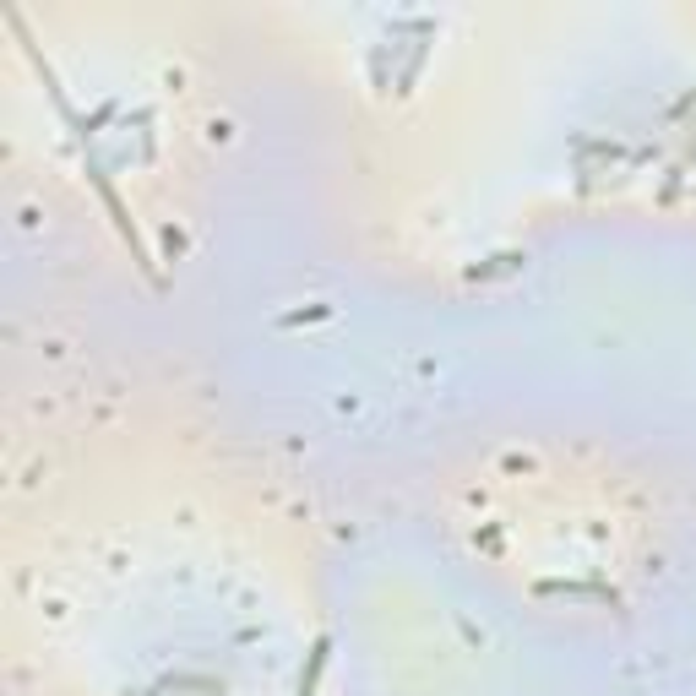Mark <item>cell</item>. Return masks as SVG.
Returning <instances> with one entry per match:
<instances>
[{
    "label": "cell",
    "mask_w": 696,
    "mask_h": 696,
    "mask_svg": "<svg viewBox=\"0 0 696 696\" xmlns=\"http://www.w3.org/2000/svg\"><path fill=\"white\" fill-rule=\"evenodd\" d=\"M87 180L98 185V196H104L109 218H115V229H120V240L131 245V261H136V267H142V278H147V283H164V278H158V261H153V251H147V245H142V234H136V223H131V213H126V202H120V191H115V185H109L104 164H93V158H87Z\"/></svg>",
    "instance_id": "obj_1"
},
{
    "label": "cell",
    "mask_w": 696,
    "mask_h": 696,
    "mask_svg": "<svg viewBox=\"0 0 696 696\" xmlns=\"http://www.w3.org/2000/svg\"><path fill=\"white\" fill-rule=\"evenodd\" d=\"M327 658H332V637H316V642H310L305 669H300V696H316V686H321V669H327Z\"/></svg>",
    "instance_id": "obj_2"
},
{
    "label": "cell",
    "mask_w": 696,
    "mask_h": 696,
    "mask_svg": "<svg viewBox=\"0 0 696 696\" xmlns=\"http://www.w3.org/2000/svg\"><path fill=\"white\" fill-rule=\"evenodd\" d=\"M430 33H435V28H425V39L408 49V66H403V77H397V93H414L419 71H425V60H430Z\"/></svg>",
    "instance_id": "obj_3"
},
{
    "label": "cell",
    "mask_w": 696,
    "mask_h": 696,
    "mask_svg": "<svg viewBox=\"0 0 696 696\" xmlns=\"http://www.w3.org/2000/svg\"><path fill=\"white\" fill-rule=\"evenodd\" d=\"M115 109H120V104H115V98H109V104H98V109H93V115H87V120H77V136H82V142H87V136H93L98 126H109V120H115Z\"/></svg>",
    "instance_id": "obj_4"
},
{
    "label": "cell",
    "mask_w": 696,
    "mask_h": 696,
    "mask_svg": "<svg viewBox=\"0 0 696 696\" xmlns=\"http://www.w3.org/2000/svg\"><path fill=\"white\" fill-rule=\"evenodd\" d=\"M321 316H332V305H305V310H289V316H283V327H305V321H321Z\"/></svg>",
    "instance_id": "obj_5"
},
{
    "label": "cell",
    "mask_w": 696,
    "mask_h": 696,
    "mask_svg": "<svg viewBox=\"0 0 696 696\" xmlns=\"http://www.w3.org/2000/svg\"><path fill=\"white\" fill-rule=\"evenodd\" d=\"M686 164H696V136H691V147H686Z\"/></svg>",
    "instance_id": "obj_6"
}]
</instances>
